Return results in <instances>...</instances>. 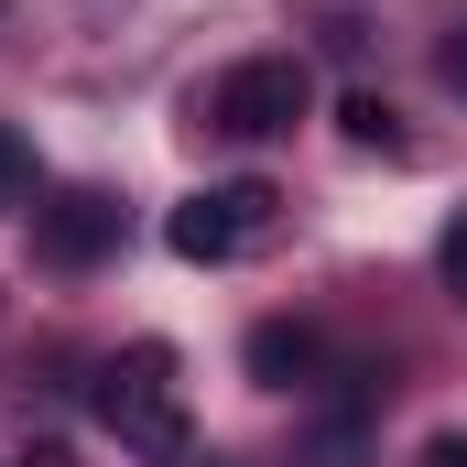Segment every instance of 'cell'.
Wrapping results in <instances>:
<instances>
[{
	"label": "cell",
	"mask_w": 467,
	"mask_h": 467,
	"mask_svg": "<svg viewBox=\"0 0 467 467\" xmlns=\"http://www.w3.org/2000/svg\"><path fill=\"white\" fill-rule=\"evenodd\" d=\"M88 413H99V435H119L130 457H185V358L163 348V337L99 358Z\"/></svg>",
	"instance_id": "cell-1"
},
{
	"label": "cell",
	"mask_w": 467,
	"mask_h": 467,
	"mask_svg": "<svg viewBox=\"0 0 467 467\" xmlns=\"http://www.w3.org/2000/svg\"><path fill=\"white\" fill-rule=\"evenodd\" d=\"M163 239H174V261H250V250H272L283 239V185H261V174H239V185H196L174 218H163Z\"/></svg>",
	"instance_id": "cell-2"
},
{
	"label": "cell",
	"mask_w": 467,
	"mask_h": 467,
	"mask_svg": "<svg viewBox=\"0 0 467 467\" xmlns=\"http://www.w3.org/2000/svg\"><path fill=\"white\" fill-rule=\"evenodd\" d=\"M316 109V77H305V55H239L229 77L207 88V130H229V141H272V130H294V119Z\"/></svg>",
	"instance_id": "cell-3"
},
{
	"label": "cell",
	"mask_w": 467,
	"mask_h": 467,
	"mask_svg": "<svg viewBox=\"0 0 467 467\" xmlns=\"http://www.w3.org/2000/svg\"><path fill=\"white\" fill-rule=\"evenodd\" d=\"M33 250L55 261V272H99L119 250V207L99 196V185H55L44 207H33Z\"/></svg>",
	"instance_id": "cell-4"
},
{
	"label": "cell",
	"mask_w": 467,
	"mask_h": 467,
	"mask_svg": "<svg viewBox=\"0 0 467 467\" xmlns=\"http://www.w3.org/2000/svg\"><path fill=\"white\" fill-rule=\"evenodd\" d=\"M316 369H327V337H316V327H294V316L250 327V380H272V391H316Z\"/></svg>",
	"instance_id": "cell-5"
},
{
	"label": "cell",
	"mask_w": 467,
	"mask_h": 467,
	"mask_svg": "<svg viewBox=\"0 0 467 467\" xmlns=\"http://www.w3.org/2000/svg\"><path fill=\"white\" fill-rule=\"evenodd\" d=\"M337 130H348L358 152H380V163H402V152H413V130L391 119V99H369V88H358V99H337Z\"/></svg>",
	"instance_id": "cell-6"
},
{
	"label": "cell",
	"mask_w": 467,
	"mask_h": 467,
	"mask_svg": "<svg viewBox=\"0 0 467 467\" xmlns=\"http://www.w3.org/2000/svg\"><path fill=\"white\" fill-rule=\"evenodd\" d=\"M11 207H33V141L0 119V218H11Z\"/></svg>",
	"instance_id": "cell-7"
},
{
	"label": "cell",
	"mask_w": 467,
	"mask_h": 467,
	"mask_svg": "<svg viewBox=\"0 0 467 467\" xmlns=\"http://www.w3.org/2000/svg\"><path fill=\"white\" fill-rule=\"evenodd\" d=\"M435 272H446V294H457V305H467V218H457V229H446V239H435Z\"/></svg>",
	"instance_id": "cell-8"
},
{
	"label": "cell",
	"mask_w": 467,
	"mask_h": 467,
	"mask_svg": "<svg viewBox=\"0 0 467 467\" xmlns=\"http://www.w3.org/2000/svg\"><path fill=\"white\" fill-rule=\"evenodd\" d=\"M435 77H446V88H457V99H467V22H457V33H446V44H435Z\"/></svg>",
	"instance_id": "cell-9"
},
{
	"label": "cell",
	"mask_w": 467,
	"mask_h": 467,
	"mask_svg": "<svg viewBox=\"0 0 467 467\" xmlns=\"http://www.w3.org/2000/svg\"><path fill=\"white\" fill-rule=\"evenodd\" d=\"M424 467H467V435H435V446H424Z\"/></svg>",
	"instance_id": "cell-10"
}]
</instances>
